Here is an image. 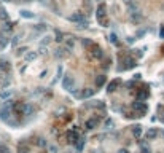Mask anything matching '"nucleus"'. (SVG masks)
I'll use <instances>...</instances> for the list:
<instances>
[{"mask_svg":"<svg viewBox=\"0 0 164 153\" xmlns=\"http://www.w3.org/2000/svg\"><path fill=\"white\" fill-rule=\"evenodd\" d=\"M11 97V91H6V89H3L2 93H0V99H10Z\"/></svg>","mask_w":164,"mask_h":153,"instance_id":"20","label":"nucleus"},{"mask_svg":"<svg viewBox=\"0 0 164 153\" xmlns=\"http://www.w3.org/2000/svg\"><path fill=\"white\" fill-rule=\"evenodd\" d=\"M84 126H86V129H94L96 126H97V120H96V118H93V120H88Z\"/></svg>","mask_w":164,"mask_h":153,"instance_id":"16","label":"nucleus"},{"mask_svg":"<svg viewBox=\"0 0 164 153\" xmlns=\"http://www.w3.org/2000/svg\"><path fill=\"white\" fill-rule=\"evenodd\" d=\"M8 45V37L5 34H0V48H5Z\"/></svg>","mask_w":164,"mask_h":153,"instance_id":"15","label":"nucleus"},{"mask_svg":"<svg viewBox=\"0 0 164 153\" xmlns=\"http://www.w3.org/2000/svg\"><path fill=\"white\" fill-rule=\"evenodd\" d=\"M142 153H151V152H150V148H147V147H142Z\"/></svg>","mask_w":164,"mask_h":153,"instance_id":"36","label":"nucleus"},{"mask_svg":"<svg viewBox=\"0 0 164 153\" xmlns=\"http://www.w3.org/2000/svg\"><path fill=\"white\" fill-rule=\"evenodd\" d=\"M132 134H134L137 139L140 137V136H142V126H140V124H137V126L132 128Z\"/></svg>","mask_w":164,"mask_h":153,"instance_id":"18","label":"nucleus"},{"mask_svg":"<svg viewBox=\"0 0 164 153\" xmlns=\"http://www.w3.org/2000/svg\"><path fill=\"white\" fill-rule=\"evenodd\" d=\"M97 22H99L100 26H104V27H107V26H108V19H107V18H100V19H97Z\"/></svg>","mask_w":164,"mask_h":153,"instance_id":"28","label":"nucleus"},{"mask_svg":"<svg viewBox=\"0 0 164 153\" xmlns=\"http://www.w3.org/2000/svg\"><path fill=\"white\" fill-rule=\"evenodd\" d=\"M50 42H51V37H46V38L45 40H42V45H40V46H48V45H50Z\"/></svg>","mask_w":164,"mask_h":153,"instance_id":"33","label":"nucleus"},{"mask_svg":"<svg viewBox=\"0 0 164 153\" xmlns=\"http://www.w3.org/2000/svg\"><path fill=\"white\" fill-rule=\"evenodd\" d=\"M32 112H33V108H32V105H29V104H26V108H24V113H22V115H32Z\"/></svg>","mask_w":164,"mask_h":153,"instance_id":"25","label":"nucleus"},{"mask_svg":"<svg viewBox=\"0 0 164 153\" xmlns=\"http://www.w3.org/2000/svg\"><path fill=\"white\" fill-rule=\"evenodd\" d=\"M131 19H132L134 22H137V24H139V22L143 21V16L140 15V11H135V13H131Z\"/></svg>","mask_w":164,"mask_h":153,"instance_id":"12","label":"nucleus"},{"mask_svg":"<svg viewBox=\"0 0 164 153\" xmlns=\"http://www.w3.org/2000/svg\"><path fill=\"white\" fill-rule=\"evenodd\" d=\"M69 21L70 22H81V21H84L83 13H73L72 16H69Z\"/></svg>","mask_w":164,"mask_h":153,"instance_id":"9","label":"nucleus"},{"mask_svg":"<svg viewBox=\"0 0 164 153\" xmlns=\"http://www.w3.org/2000/svg\"><path fill=\"white\" fill-rule=\"evenodd\" d=\"M132 2H134V0H124V3H126V5H129V3H132Z\"/></svg>","mask_w":164,"mask_h":153,"instance_id":"39","label":"nucleus"},{"mask_svg":"<svg viewBox=\"0 0 164 153\" xmlns=\"http://www.w3.org/2000/svg\"><path fill=\"white\" fill-rule=\"evenodd\" d=\"M119 85H121V80H118V78H117V80H112L110 83L107 85V91H108V93H113V91L118 89Z\"/></svg>","mask_w":164,"mask_h":153,"instance_id":"8","label":"nucleus"},{"mask_svg":"<svg viewBox=\"0 0 164 153\" xmlns=\"http://www.w3.org/2000/svg\"><path fill=\"white\" fill-rule=\"evenodd\" d=\"M19 153H29V147L26 144H19V148H18Z\"/></svg>","mask_w":164,"mask_h":153,"instance_id":"24","label":"nucleus"},{"mask_svg":"<svg viewBox=\"0 0 164 153\" xmlns=\"http://www.w3.org/2000/svg\"><path fill=\"white\" fill-rule=\"evenodd\" d=\"M67 139H69V142L70 144H77L78 142V139H80V136H78V132H77V129H73V131H69L67 132Z\"/></svg>","mask_w":164,"mask_h":153,"instance_id":"7","label":"nucleus"},{"mask_svg":"<svg viewBox=\"0 0 164 153\" xmlns=\"http://www.w3.org/2000/svg\"><path fill=\"white\" fill-rule=\"evenodd\" d=\"M94 94V89H86V91H83V93H81V97H83V99H86V97H91Z\"/></svg>","mask_w":164,"mask_h":153,"instance_id":"23","label":"nucleus"},{"mask_svg":"<svg viewBox=\"0 0 164 153\" xmlns=\"http://www.w3.org/2000/svg\"><path fill=\"white\" fill-rule=\"evenodd\" d=\"M46 24H38V26H35V27H33V29H35L37 30V32H45V30H46Z\"/></svg>","mask_w":164,"mask_h":153,"instance_id":"27","label":"nucleus"},{"mask_svg":"<svg viewBox=\"0 0 164 153\" xmlns=\"http://www.w3.org/2000/svg\"><path fill=\"white\" fill-rule=\"evenodd\" d=\"M132 108H134L135 112H139L140 115L147 113V110H148V107H147L145 102H140V101H135L134 104H132Z\"/></svg>","mask_w":164,"mask_h":153,"instance_id":"1","label":"nucleus"},{"mask_svg":"<svg viewBox=\"0 0 164 153\" xmlns=\"http://www.w3.org/2000/svg\"><path fill=\"white\" fill-rule=\"evenodd\" d=\"M104 85H105V75H99L96 78V86L100 88V86H104Z\"/></svg>","mask_w":164,"mask_h":153,"instance_id":"17","label":"nucleus"},{"mask_svg":"<svg viewBox=\"0 0 164 153\" xmlns=\"http://www.w3.org/2000/svg\"><path fill=\"white\" fill-rule=\"evenodd\" d=\"M89 50H91V56H93L94 59H102V57H104V53H102V50L99 48L97 45H93Z\"/></svg>","mask_w":164,"mask_h":153,"instance_id":"3","label":"nucleus"},{"mask_svg":"<svg viewBox=\"0 0 164 153\" xmlns=\"http://www.w3.org/2000/svg\"><path fill=\"white\" fill-rule=\"evenodd\" d=\"M54 56H56L57 59H66V57L70 56V53H69V50L67 48H57L56 53H54Z\"/></svg>","mask_w":164,"mask_h":153,"instance_id":"5","label":"nucleus"},{"mask_svg":"<svg viewBox=\"0 0 164 153\" xmlns=\"http://www.w3.org/2000/svg\"><path fill=\"white\" fill-rule=\"evenodd\" d=\"M37 145L38 147H46V140L43 137H38V140H37Z\"/></svg>","mask_w":164,"mask_h":153,"instance_id":"30","label":"nucleus"},{"mask_svg":"<svg viewBox=\"0 0 164 153\" xmlns=\"http://www.w3.org/2000/svg\"><path fill=\"white\" fill-rule=\"evenodd\" d=\"M96 18L97 19L107 18V6H105V3H99L97 10H96Z\"/></svg>","mask_w":164,"mask_h":153,"instance_id":"2","label":"nucleus"},{"mask_svg":"<svg viewBox=\"0 0 164 153\" xmlns=\"http://www.w3.org/2000/svg\"><path fill=\"white\" fill-rule=\"evenodd\" d=\"M159 37L164 38V26H161V29H159Z\"/></svg>","mask_w":164,"mask_h":153,"instance_id":"35","label":"nucleus"},{"mask_svg":"<svg viewBox=\"0 0 164 153\" xmlns=\"http://www.w3.org/2000/svg\"><path fill=\"white\" fill-rule=\"evenodd\" d=\"M156 136H158V129H156V128H150L148 131L145 132V137L148 139V140H153Z\"/></svg>","mask_w":164,"mask_h":153,"instance_id":"10","label":"nucleus"},{"mask_svg":"<svg viewBox=\"0 0 164 153\" xmlns=\"http://www.w3.org/2000/svg\"><path fill=\"white\" fill-rule=\"evenodd\" d=\"M134 66H135V61L132 59V57H128V59H126V66L123 67V70H129V69H132Z\"/></svg>","mask_w":164,"mask_h":153,"instance_id":"13","label":"nucleus"},{"mask_svg":"<svg viewBox=\"0 0 164 153\" xmlns=\"http://www.w3.org/2000/svg\"><path fill=\"white\" fill-rule=\"evenodd\" d=\"M26 51H27V46H22V48H19V50H18V54L21 56V54H24Z\"/></svg>","mask_w":164,"mask_h":153,"instance_id":"34","label":"nucleus"},{"mask_svg":"<svg viewBox=\"0 0 164 153\" xmlns=\"http://www.w3.org/2000/svg\"><path fill=\"white\" fill-rule=\"evenodd\" d=\"M163 137H164V132H163Z\"/></svg>","mask_w":164,"mask_h":153,"instance_id":"41","label":"nucleus"},{"mask_svg":"<svg viewBox=\"0 0 164 153\" xmlns=\"http://www.w3.org/2000/svg\"><path fill=\"white\" fill-rule=\"evenodd\" d=\"M62 37H64V34L62 32H59V30H56V38H54V40H56V42H62Z\"/></svg>","mask_w":164,"mask_h":153,"instance_id":"29","label":"nucleus"},{"mask_svg":"<svg viewBox=\"0 0 164 153\" xmlns=\"http://www.w3.org/2000/svg\"><path fill=\"white\" fill-rule=\"evenodd\" d=\"M10 69H11V66H10L8 61H0V75H2V77L8 75Z\"/></svg>","mask_w":164,"mask_h":153,"instance_id":"4","label":"nucleus"},{"mask_svg":"<svg viewBox=\"0 0 164 153\" xmlns=\"http://www.w3.org/2000/svg\"><path fill=\"white\" fill-rule=\"evenodd\" d=\"M75 46V40L73 38H70V40H67V50H70V48H73Z\"/></svg>","mask_w":164,"mask_h":153,"instance_id":"31","label":"nucleus"},{"mask_svg":"<svg viewBox=\"0 0 164 153\" xmlns=\"http://www.w3.org/2000/svg\"><path fill=\"white\" fill-rule=\"evenodd\" d=\"M21 16H22V18H26V19H32L33 18V13L32 11H27V10H22Z\"/></svg>","mask_w":164,"mask_h":153,"instance_id":"21","label":"nucleus"},{"mask_svg":"<svg viewBox=\"0 0 164 153\" xmlns=\"http://www.w3.org/2000/svg\"><path fill=\"white\" fill-rule=\"evenodd\" d=\"M0 19H3V21L8 19V13H6V10L3 6H0Z\"/></svg>","mask_w":164,"mask_h":153,"instance_id":"22","label":"nucleus"},{"mask_svg":"<svg viewBox=\"0 0 164 153\" xmlns=\"http://www.w3.org/2000/svg\"><path fill=\"white\" fill-rule=\"evenodd\" d=\"M37 59V53L35 51H29V53H26V56H24V61L26 62H32V61Z\"/></svg>","mask_w":164,"mask_h":153,"instance_id":"11","label":"nucleus"},{"mask_svg":"<svg viewBox=\"0 0 164 153\" xmlns=\"http://www.w3.org/2000/svg\"><path fill=\"white\" fill-rule=\"evenodd\" d=\"M0 153H10L8 147H6V145H3V144H0Z\"/></svg>","mask_w":164,"mask_h":153,"instance_id":"32","label":"nucleus"},{"mask_svg":"<svg viewBox=\"0 0 164 153\" xmlns=\"http://www.w3.org/2000/svg\"><path fill=\"white\" fill-rule=\"evenodd\" d=\"M73 86V78H72L70 75H66L62 78V88L67 91H70V88Z\"/></svg>","mask_w":164,"mask_h":153,"instance_id":"6","label":"nucleus"},{"mask_svg":"<svg viewBox=\"0 0 164 153\" xmlns=\"http://www.w3.org/2000/svg\"><path fill=\"white\" fill-rule=\"evenodd\" d=\"M147 97H148V89H143V91H140V93L137 94V99L140 101V102H143Z\"/></svg>","mask_w":164,"mask_h":153,"instance_id":"19","label":"nucleus"},{"mask_svg":"<svg viewBox=\"0 0 164 153\" xmlns=\"http://www.w3.org/2000/svg\"><path fill=\"white\" fill-rule=\"evenodd\" d=\"M81 45H83V48H88V50H89L91 46L94 45V42H93V40H89V38H81Z\"/></svg>","mask_w":164,"mask_h":153,"instance_id":"14","label":"nucleus"},{"mask_svg":"<svg viewBox=\"0 0 164 153\" xmlns=\"http://www.w3.org/2000/svg\"><path fill=\"white\" fill-rule=\"evenodd\" d=\"M6 2H11V0H6Z\"/></svg>","mask_w":164,"mask_h":153,"instance_id":"40","label":"nucleus"},{"mask_svg":"<svg viewBox=\"0 0 164 153\" xmlns=\"http://www.w3.org/2000/svg\"><path fill=\"white\" fill-rule=\"evenodd\" d=\"M108 40H110V42L113 43V45H118V37H117V34H110Z\"/></svg>","mask_w":164,"mask_h":153,"instance_id":"26","label":"nucleus"},{"mask_svg":"<svg viewBox=\"0 0 164 153\" xmlns=\"http://www.w3.org/2000/svg\"><path fill=\"white\" fill-rule=\"evenodd\" d=\"M112 124H113V121H112V120H107V121H105V126H112Z\"/></svg>","mask_w":164,"mask_h":153,"instance_id":"37","label":"nucleus"},{"mask_svg":"<svg viewBox=\"0 0 164 153\" xmlns=\"http://www.w3.org/2000/svg\"><path fill=\"white\" fill-rule=\"evenodd\" d=\"M118 153H129V152H128V150H126V148H121V150H119Z\"/></svg>","mask_w":164,"mask_h":153,"instance_id":"38","label":"nucleus"}]
</instances>
